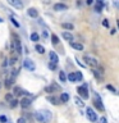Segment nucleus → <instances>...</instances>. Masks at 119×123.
Returning <instances> with one entry per match:
<instances>
[{
	"label": "nucleus",
	"instance_id": "nucleus-1",
	"mask_svg": "<svg viewBox=\"0 0 119 123\" xmlns=\"http://www.w3.org/2000/svg\"><path fill=\"white\" fill-rule=\"evenodd\" d=\"M35 119L40 123H49L53 118V114L51 111L48 110V109H40V110H36L35 111Z\"/></svg>",
	"mask_w": 119,
	"mask_h": 123
},
{
	"label": "nucleus",
	"instance_id": "nucleus-2",
	"mask_svg": "<svg viewBox=\"0 0 119 123\" xmlns=\"http://www.w3.org/2000/svg\"><path fill=\"white\" fill-rule=\"evenodd\" d=\"M83 60L86 62V64H87V65H90V67H92V68L99 67V62L96 60L95 58L90 56V55H84V56H83Z\"/></svg>",
	"mask_w": 119,
	"mask_h": 123
},
{
	"label": "nucleus",
	"instance_id": "nucleus-3",
	"mask_svg": "<svg viewBox=\"0 0 119 123\" xmlns=\"http://www.w3.org/2000/svg\"><path fill=\"white\" fill-rule=\"evenodd\" d=\"M77 92L82 99H88V91H87V85H83V86H79L77 88Z\"/></svg>",
	"mask_w": 119,
	"mask_h": 123
},
{
	"label": "nucleus",
	"instance_id": "nucleus-4",
	"mask_svg": "<svg viewBox=\"0 0 119 123\" xmlns=\"http://www.w3.org/2000/svg\"><path fill=\"white\" fill-rule=\"evenodd\" d=\"M12 50L15 51L17 54H21L22 53V46H21V41L18 40V38H15V40L12 41Z\"/></svg>",
	"mask_w": 119,
	"mask_h": 123
},
{
	"label": "nucleus",
	"instance_id": "nucleus-5",
	"mask_svg": "<svg viewBox=\"0 0 119 123\" xmlns=\"http://www.w3.org/2000/svg\"><path fill=\"white\" fill-rule=\"evenodd\" d=\"M23 67L26 69H28V71H35L36 65H35V62H32L30 58H26V59L23 60Z\"/></svg>",
	"mask_w": 119,
	"mask_h": 123
},
{
	"label": "nucleus",
	"instance_id": "nucleus-6",
	"mask_svg": "<svg viewBox=\"0 0 119 123\" xmlns=\"http://www.w3.org/2000/svg\"><path fill=\"white\" fill-rule=\"evenodd\" d=\"M94 105L99 110H101V111L105 110V108H104V104H102L101 99H100V96H99L97 94H95V98H94Z\"/></svg>",
	"mask_w": 119,
	"mask_h": 123
},
{
	"label": "nucleus",
	"instance_id": "nucleus-7",
	"mask_svg": "<svg viewBox=\"0 0 119 123\" xmlns=\"http://www.w3.org/2000/svg\"><path fill=\"white\" fill-rule=\"evenodd\" d=\"M86 115H87V118L90 119L91 122H96V121H97V115H96L95 110L92 109V108H87V109H86Z\"/></svg>",
	"mask_w": 119,
	"mask_h": 123
},
{
	"label": "nucleus",
	"instance_id": "nucleus-8",
	"mask_svg": "<svg viewBox=\"0 0 119 123\" xmlns=\"http://www.w3.org/2000/svg\"><path fill=\"white\" fill-rule=\"evenodd\" d=\"M6 1L9 3L12 6H14L15 9H22V8H23L22 0H6Z\"/></svg>",
	"mask_w": 119,
	"mask_h": 123
},
{
	"label": "nucleus",
	"instance_id": "nucleus-9",
	"mask_svg": "<svg viewBox=\"0 0 119 123\" xmlns=\"http://www.w3.org/2000/svg\"><path fill=\"white\" fill-rule=\"evenodd\" d=\"M31 103H32V100H31V98H23L21 101H19V104H21V106L24 109V108H28L31 106Z\"/></svg>",
	"mask_w": 119,
	"mask_h": 123
},
{
	"label": "nucleus",
	"instance_id": "nucleus-10",
	"mask_svg": "<svg viewBox=\"0 0 119 123\" xmlns=\"http://www.w3.org/2000/svg\"><path fill=\"white\" fill-rule=\"evenodd\" d=\"M68 6L65 5V4H61V3H56L55 5H54V10L56 12H63V10H67Z\"/></svg>",
	"mask_w": 119,
	"mask_h": 123
},
{
	"label": "nucleus",
	"instance_id": "nucleus-11",
	"mask_svg": "<svg viewBox=\"0 0 119 123\" xmlns=\"http://www.w3.org/2000/svg\"><path fill=\"white\" fill-rule=\"evenodd\" d=\"M13 95H15V96H21V95H30L27 91H24V90H22L21 87H14V92H13Z\"/></svg>",
	"mask_w": 119,
	"mask_h": 123
},
{
	"label": "nucleus",
	"instance_id": "nucleus-12",
	"mask_svg": "<svg viewBox=\"0 0 119 123\" xmlns=\"http://www.w3.org/2000/svg\"><path fill=\"white\" fill-rule=\"evenodd\" d=\"M55 90H59V86H56V85H51V86H46L45 87V92H49V94L55 92Z\"/></svg>",
	"mask_w": 119,
	"mask_h": 123
},
{
	"label": "nucleus",
	"instance_id": "nucleus-13",
	"mask_svg": "<svg viewBox=\"0 0 119 123\" xmlns=\"http://www.w3.org/2000/svg\"><path fill=\"white\" fill-rule=\"evenodd\" d=\"M69 44H71V46L73 49H76V50H83V45L82 44H79V42H74V41H69Z\"/></svg>",
	"mask_w": 119,
	"mask_h": 123
},
{
	"label": "nucleus",
	"instance_id": "nucleus-14",
	"mask_svg": "<svg viewBox=\"0 0 119 123\" xmlns=\"http://www.w3.org/2000/svg\"><path fill=\"white\" fill-rule=\"evenodd\" d=\"M27 13H28V15L32 17V18H37L38 17V12H37V9H35V8H30V9L27 10Z\"/></svg>",
	"mask_w": 119,
	"mask_h": 123
},
{
	"label": "nucleus",
	"instance_id": "nucleus-15",
	"mask_svg": "<svg viewBox=\"0 0 119 123\" xmlns=\"http://www.w3.org/2000/svg\"><path fill=\"white\" fill-rule=\"evenodd\" d=\"M61 36H63V38H64V40H67V41H73V35L71 32L64 31V32L61 33Z\"/></svg>",
	"mask_w": 119,
	"mask_h": 123
},
{
	"label": "nucleus",
	"instance_id": "nucleus-16",
	"mask_svg": "<svg viewBox=\"0 0 119 123\" xmlns=\"http://www.w3.org/2000/svg\"><path fill=\"white\" fill-rule=\"evenodd\" d=\"M49 56H50V60H51L53 63H56V64H58V62H59V56H58L55 53H54V51H50Z\"/></svg>",
	"mask_w": 119,
	"mask_h": 123
},
{
	"label": "nucleus",
	"instance_id": "nucleus-17",
	"mask_svg": "<svg viewBox=\"0 0 119 123\" xmlns=\"http://www.w3.org/2000/svg\"><path fill=\"white\" fill-rule=\"evenodd\" d=\"M48 100H49V101L51 103V104H54V105H58V104H60V103H61L59 99H58V98H54V96H49Z\"/></svg>",
	"mask_w": 119,
	"mask_h": 123
},
{
	"label": "nucleus",
	"instance_id": "nucleus-18",
	"mask_svg": "<svg viewBox=\"0 0 119 123\" xmlns=\"http://www.w3.org/2000/svg\"><path fill=\"white\" fill-rule=\"evenodd\" d=\"M74 103H76V105L79 106V108H83L84 106V103L82 101V99L78 98V96H76V98H74Z\"/></svg>",
	"mask_w": 119,
	"mask_h": 123
},
{
	"label": "nucleus",
	"instance_id": "nucleus-19",
	"mask_svg": "<svg viewBox=\"0 0 119 123\" xmlns=\"http://www.w3.org/2000/svg\"><path fill=\"white\" fill-rule=\"evenodd\" d=\"M69 100V95L67 94V92H63V94L60 95V101L61 103H67Z\"/></svg>",
	"mask_w": 119,
	"mask_h": 123
},
{
	"label": "nucleus",
	"instance_id": "nucleus-20",
	"mask_svg": "<svg viewBox=\"0 0 119 123\" xmlns=\"http://www.w3.org/2000/svg\"><path fill=\"white\" fill-rule=\"evenodd\" d=\"M51 42H53V45H58L59 44V37L56 35H51Z\"/></svg>",
	"mask_w": 119,
	"mask_h": 123
},
{
	"label": "nucleus",
	"instance_id": "nucleus-21",
	"mask_svg": "<svg viewBox=\"0 0 119 123\" xmlns=\"http://www.w3.org/2000/svg\"><path fill=\"white\" fill-rule=\"evenodd\" d=\"M95 10L97 12V13H100V12L102 10V1H97V4H96V6H95Z\"/></svg>",
	"mask_w": 119,
	"mask_h": 123
},
{
	"label": "nucleus",
	"instance_id": "nucleus-22",
	"mask_svg": "<svg viewBox=\"0 0 119 123\" xmlns=\"http://www.w3.org/2000/svg\"><path fill=\"white\" fill-rule=\"evenodd\" d=\"M35 48H36V50H37V53H40V54H44L45 53V48H44V46H42V45H36V46H35Z\"/></svg>",
	"mask_w": 119,
	"mask_h": 123
},
{
	"label": "nucleus",
	"instance_id": "nucleus-23",
	"mask_svg": "<svg viewBox=\"0 0 119 123\" xmlns=\"http://www.w3.org/2000/svg\"><path fill=\"white\" fill-rule=\"evenodd\" d=\"M61 27H63V28H65V30H73V28H74V26H73L72 23H63V25H61Z\"/></svg>",
	"mask_w": 119,
	"mask_h": 123
},
{
	"label": "nucleus",
	"instance_id": "nucleus-24",
	"mask_svg": "<svg viewBox=\"0 0 119 123\" xmlns=\"http://www.w3.org/2000/svg\"><path fill=\"white\" fill-rule=\"evenodd\" d=\"M67 80H69L71 82H76V73H69L67 76Z\"/></svg>",
	"mask_w": 119,
	"mask_h": 123
},
{
	"label": "nucleus",
	"instance_id": "nucleus-25",
	"mask_svg": "<svg viewBox=\"0 0 119 123\" xmlns=\"http://www.w3.org/2000/svg\"><path fill=\"white\" fill-rule=\"evenodd\" d=\"M59 80L61 82H65V81H67V74H65L64 72H59Z\"/></svg>",
	"mask_w": 119,
	"mask_h": 123
},
{
	"label": "nucleus",
	"instance_id": "nucleus-26",
	"mask_svg": "<svg viewBox=\"0 0 119 123\" xmlns=\"http://www.w3.org/2000/svg\"><path fill=\"white\" fill-rule=\"evenodd\" d=\"M9 103H10V104H9V105H10V108H15V106H17L18 104H19V101H18L17 99H12Z\"/></svg>",
	"mask_w": 119,
	"mask_h": 123
},
{
	"label": "nucleus",
	"instance_id": "nucleus-27",
	"mask_svg": "<svg viewBox=\"0 0 119 123\" xmlns=\"http://www.w3.org/2000/svg\"><path fill=\"white\" fill-rule=\"evenodd\" d=\"M38 38H40V36H38V35L36 33V32H33L32 35H31V41H38Z\"/></svg>",
	"mask_w": 119,
	"mask_h": 123
},
{
	"label": "nucleus",
	"instance_id": "nucleus-28",
	"mask_svg": "<svg viewBox=\"0 0 119 123\" xmlns=\"http://www.w3.org/2000/svg\"><path fill=\"white\" fill-rule=\"evenodd\" d=\"M82 78H83L82 73H81V72H76V81H82Z\"/></svg>",
	"mask_w": 119,
	"mask_h": 123
},
{
	"label": "nucleus",
	"instance_id": "nucleus-29",
	"mask_svg": "<svg viewBox=\"0 0 119 123\" xmlns=\"http://www.w3.org/2000/svg\"><path fill=\"white\" fill-rule=\"evenodd\" d=\"M12 83H13V77H12V78H8L5 81V87H10Z\"/></svg>",
	"mask_w": 119,
	"mask_h": 123
},
{
	"label": "nucleus",
	"instance_id": "nucleus-30",
	"mask_svg": "<svg viewBox=\"0 0 119 123\" xmlns=\"http://www.w3.org/2000/svg\"><path fill=\"white\" fill-rule=\"evenodd\" d=\"M92 73L96 76V78H99V80H102V74L101 73H99V71H92Z\"/></svg>",
	"mask_w": 119,
	"mask_h": 123
},
{
	"label": "nucleus",
	"instance_id": "nucleus-31",
	"mask_svg": "<svg viewBox=\"0 0 119 123\" xmlns=\"http://www.w3.org/2000/svg\"><path fill=\"white\" fill-rule=\"evenodd\" d=\"M12 99H14V95L13 94H6L5 95V100H6V101H10Z\"/></svg>",
	"mask_w": 119,
	"mask_h": 123
},
{
	"label": "nucleus",
	"instance_id": "nucleus-32",
	"mask_svg": "<svg viewBox=\"0 0 119 123\" xmlns=\"http://www.w3.org/2000/svg\"><path fill=\"white\" fill-rule=\"evenodd\" d=\"M49 68L51 69V71H55V69H56V63H53V62H50Z\"/></svg>",
	"mask_w": 119,
	"mask_h": 123
},
{
	"label": "nucleus",
	"instance_id": "nucleus-33",
	"mask_svg": "<svg viewBox=\"0 0 119 123\" xmlns=\"http://www.w3.org/2000/svg\"><path fill=\"white\" fill-rule=\"evenodd\" d=\"M10 21H12V23H13V25H14L15 27H19V23H18L17 21H15L14 17H12V15H10Z\"/></svg>",
	"mask_w": 119,
	"mask_h": 123
},
{
	"label": "nucleus",
	"instance_id": "nucleus-34",
	"mask_svg": "<svg viewBox=\"0 0 119 123\" xmlns=\"http://www.w3.org/2000/svg\"><path fill=\"white\" fill-rule=\"evenodd\" d=\"M0 122H1V123H6L8 122V118L5 117V115H0Z\"/></svg>",
	"mask_w": 119,
	"mask_h": 123
},
{
	"label": "nucleus",
	"instance_id": "nucleus-35",
	"mask_svg": "<svg viewBox=\"0 0 119 123\" xmlns=\"http://www.w3.org/2000/svg\"><path fill=\"white\" fill-rule=\"evenodd\" d=\"M106 88H107V90H110L111 92H115V88L111 86V85H106Z\"/></svg>",
	"mask_w": 119,
	"mask_h": 123
},
{
	"label": "nucleus",
	"instance_id": "nucleus-36",
	"mask_svg": "<svg viewBox=\"0 0 119 123\" xmlns=\"http://www.w3.org/2000/svg\"><path fill=\"white\" fill-rule=\"evenodd\" d=\"M113 4L117 9H119V0H113Z\"/></svg>",
	"mask_w": 119,
	"mask_h": 123
},
{
	"label": "nucleus",
	"instance_id": "nucleus-37",
	"mask_svg": "<svg viewBox=\"0 0 119 123\" xmlns=\"http://www.w3.org/2000/svg\"><path fill=\"white\" fill-rule=\"evenodd\" d=\"M102 26L104 27H109V22H107V19H104V21H102Z\"/></svg>",
	"mask_w": 119,
	"mask_h": 123
},
{
	"label": "nucleus",
	"instance_id": "nucleus-38",
	"mask_svg": "<svg viewBox=\"0 0 119 123\" xmlns=\"http://www.w3.org/2000/svg\"><path fill=\"white\" fill-rule=\"evenodd\" d=\"M15 62H17V58H12V59H10V62H9V64H12V65H13V64H15Z\"/></svg>",
	"mask_w": 119,
	"mask_h": 123
},
{
	"label": "nucleus",
	"instance_id": "nucleus-39",
	"mask_svg": "<svg viewBox=\"0 0 119 123\" xmlns=\"http://www.w3.org/2000/svg\"><path fill=\"white\" fill-rule=\"evenodd\" d=\"M100 123H107L106 118L105 117H101V118H100Z\"/></svg>",
	"mask_w": 119,
	"mask_h": 123
},
{
	"label": "nucleus",
	"instance_id": "nucleus-40",
	"mask_svg": "<svg viewBox=\"0 0 119 123\" xmlns=\"http://www.w3.org/2000/svg\"><path fill=\"white\" fill-rule=\"evenodd\" d=\"M17 123H26V121H24V118H18Z\"/></svg>",
	"mask_w": 119,
	"mask_h": 123
},
{
	"label": "nucleus",
	"instance_id": "nucleus-41",
	"mask_svg": "<svg viewBox=\"0 0 119 123\" xmlns=\"http://www.w3.org/2000/svg\"><path fill=\"white\" fill-rule=\"evenodd\" d=\"M48 36H49L48 31H44V32H42V37H44V38H46V37H48Z\"/></svg>",
	"mask_w": 119,
	"mask_h": 123
},
{
	"label": "nucleus",
	"instance_id": "nucleus-42",
	"mask_svg": "<svg viewBox=\"0 0 119 123\" xmlns=\"http://www.w3.org/2000/svg\"><path fill=\"white\" fill-rule=\"evenodd\" d=\"M8 65V59L5 58V59H4V62H3V67H6Z\"/></svg>",
	"mask_w": 119,
	"mask_h": 123
},
{
	"label": "nucleus",
	"instance_id": "nucleus-43",
	"mask_svg": "<svg viewBox=\"0 0 119 123\" xmlns=\"http://www.w3.org/2000/svg\"><path fill=\"white\" fill-rule=\"evenodd\" d=\"M92 3H94V0H87V4H88V5H91Z\"/></svg>",
	"mask_w": 119,
	"mask_h": 123
},
{
	"label": "nucleus",
	"instance_id": "nucleus-44",
	"mask_svg": "<svg viewBox=\"0 0 119 123\" xmlns=\"http://www.w3.org/2000/svg\"><path fill=\"white\" fill-rule=\"evenodd\" d=\"M110 33H111V35H114V33H115V30H114V28H111V31H110Z\"/></svg>",
	"mask_w": 119,
	"mask_h": 123
},
{
	"label": "nucleus",
	"instance_id": "nucleus-45",
	"mask_svg": "<svg viewBox=\"0 0 119 123\" xmlns=\"http://www.w3.org/2000/svg\"><path fill=\"white\" fill-rule=\"evenodd\" d=\"M117 25H118V28H119V19H118V21H117Z\"/></svg>",
	"mask_w": 119,
	"mask_h": 123
},
{
	"label": "nucleus",
	"instance_id": "nucleus-46",
	"mask_svg": "<svg viewBox=\"0 0 119 123\" xmlns=\"http://www.w3.org/2000/svg\"><path fill=\"white\" fill-rule=\"evenodd\" d=\"M1 22H3V19H1V18H0V23H1Z\"/></svg>",
	"mask_w": 119,
	"mask_h": 123
},
{
	"label": "nucleus",
	"instance_id": "nucleus-47",
	"mask_svg": "<svg viewBox=\"0 0 119 123\" xmlns=\"http://www.w3.org/2000/svg\"><path fill=\"white\" fill-rule=\"evenodd\" d=\"M97 1H104V0H97Z\"/></svg>",
	"mask_w": 119,
	"mask_h": 123
},
{
	"label": "nucleus",
	"instance_id": "nucleus-48",
	"mask_svg": "<svg viewBox=\"0 0 119 123\" xmlns=\"http://www.w3.org/2000/svg\"><path fill=\"white\" fill-rule=\"evenodd\" d=\"M0 87H1V82H0Z\"/></svg>",
	"mask_w": 119,
	"mask_h": 123
}]
</instances>
